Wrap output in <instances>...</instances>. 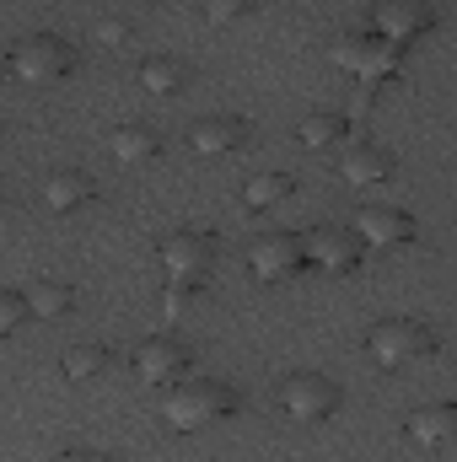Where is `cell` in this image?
I'll use <instances>...</instances> for the list:
<instances>
[{
  "label": "cell",
  "instance_id": "cell-26",
  "mask_svg": "<svg viewBox=\"0 0 457 462\" xmlns=\"http://www.w3.org/2000/svg\"><path fill=\"white\" fill-rule=\"evenodd\" d=\"M129 38H135V27H129L124 16H103V22H98V43H103V49H124Z\"/></svg>",
  "mask_w": 457,
  "mask_h": 462
},
{
  "label": "cell",
  "instance_id": "cell-15",
  "mask_svg": "<svg viewBox=\"0 0 457 462\" xmlns=\"http://www.w3.org/2000/svg\"><path fill=\"white\" fill-rule=\"evenodd\" d=\"M108 151H114V162H124V167H140V162H156L162 156V134L151 124H118L114 134H108Z\"/></svg>",
  "mask_w": 457,
  "mask_h": 462
},
{
  "label": "cell",
  "instance_id": "cell-27",
  "mask_svg": "<svg viewBox=\"0 0 457 462\" xmlns=\"http://www.w3.org/2000/svg\"><path fill=\"white\" fill-rule=\"evenodd\" d=\"M54 462H114L108 452H92V447H70V452H60Z\"/></svg>",
  "mask_w": 457,
  "mask_h": 462
},
{
  "label": "cell",
  "instance_id": "cell-12",
  "mask_svg": "<svg viewBox=\"0 0 457 462\" xmlns=\"http://www.w3.org/2000/svg\"><path fill=\"white\" fill-rule=\"evenodd\" d=\"M194 151L200 156H227V151H242L247 145V118H231V114H216V118H200L189 129Z\"/></svg>",
  "mask_w": 457,
  "mask_h": 462
},
{
  "label": "cell",
  "instance_id": "cell-6",
  "mask_svg": "<svg viewBox=\"0 0 457 462\" xmlns=\"http://www.w3.org/2000/svg\"><path fill=\"white\" fill-rule=\"evenodd\" d=\"M436 27V5L431 0H377L371 5V32L387 38V43H415Z\"/></svg>",
  "mask_w": 457,
  "mask_h": 462
},
{
  "label": "cell",
  "instance_id": "cell-11",
  "mask_svg": "<svg viewBox=\"0 0 457 462\" xmlns=\"http://www.w3.org/2000/svg\"><path fill=\"white\" fill-rule=\"evenodd\" d=\"M340 172H344V183H355V189H377V183L393 178V151L377 145V140H344Z\"/></svg>",
  "mask_w": 457,
  "mask_h": 462
},
{
  "label": "cell",
  "instance_id": "cell-16",
  "mask_svg": "<svg viewBox=\"0 0 457 462\" xmlns=\"http://www.w3.org/2000/svg\"><path fill=\"white\" fill-rule=\"evenodd\" d=\"M22 301H27V318H65L70 307H76V285H65V280H33L27 291H22Z\"/></svg>",
  "mask_w": 457,
  "mask_h": 462
},
{
  "label": "cell",
  "instance_id": "cell-25",
  "mask_svg": "<svg viewBox=\"0 0 457 462\" xmlns=\"http://www.w3.org/2000/svg\"><path fill=\"white\" fill-rule=\"evenodd\" d=\"M205 5V16H216V22H237V16H253L258 11V0H200Z\"/></svg>",
  "mask_w": 457,
  "mask_h": 462
},
{
  "label": "cell",
  "instance_id": "cell-4",
  "mask_svg": "<svg viewBox=\"0 0 457 462\" xmlns=\"http://www.w3.org/2000/svg\"><path fill=\"white\" fill-rule=\"evenodd\" d=\"M156 258H162V269H167V280H194V285H205V274L216 269V236L210 231H167L162 242H156Z\"/></svg>",
  "mask_w": 457,
  "mask_h": 462
},
{
  "label": "cell",
  "instance_id": "cell-21",
  "mask_svg": "<svg viewBox=\"0 0 457 462\" xmlns=\"http://www.w3.org/2000/svg\"><path fill=\"white\" fill-rule=\"evenodd\" d=\"M103 365H108V349H103V345H76L65 360H60L65 382H87V376H98Z\"/></svg>",
  "mask_w": 457,
  "mask_h": 462
},
{
  "label": "cell",
  "instance_id": "cell-19",
  "mask_svg": "<svg viewBox=\"0 0 457 462\" xmlns=\"http://www.w3.org/2000/svg\"><path fill=\"white\" fill-rule=\"evenodd\" d=\"M344 140H350V118H344V114L318 108V114L302 118V145H312V151H329V145H344Z\"/></svg>",
  "mask_w": 457,
  "mask_h": 462
},
{
  "label": "cell",
  "instance_id": "cell-24",
  "mask_svg": "<svg viewBox=\"0 0 457 462\" xmlns=\"http://www.w3.org/2000/svg\"><path fill=\"white\" fill-rule=\"evenodd\" d=\"M22 323H27V301H22V291H0V339L16 334Z\"/></svg>",
  "mask_w": 457,
  "mask_h": 462
},
{
  "label": "cell",
  "instance_id": "cell-17",
  "mask_svg": "<svg viewBox=\"0 0 457 462\" xmlns=\"http://www.w3.org/2000/svg\"><path fill=\"white\" fill-rule=\"evenodd\" d=\"M140 87H145L151 97H178V92L189 87V65L173 60V54H151V60L140 65Z\"/></svg>",
  "mask_w": 457,
  "mask_h": 462
},
{
  "label": "cell",
  "instance_id": "cell-23",
  "mask_svg": "<svg viewBox=\"0 0 457 462\" xmlns=\"http://www.w3.org/2000/svg\"><path fill=\"white\" fill-rule=\"evenodd\" d=\"M200 291H205V285H194V280H167V291H162V307H167V318H178L189 301H200Z\"/></svg>",
  "mask_w": 457,
  "mask_h": 462
},
{
  "label": "cell",
  "instance_id": "cell-14",
  "mask_svg": "<svg viewBox=\"0 0 457 462\" xmlns=\"http://www.w3.org/2000/svg\"><path fill=\"white\" fill-rule=\"evenodd\" d=\"M404 436H409L415 447H447L457 436V409L452 403H425V409H415L409 425H404Z\"/></svg>",
  "mask_w": 457,
  "mask_h": 462
},
{
  "label": "cell",
  "instance_id": "cell-1",
  "mask_svg": "<svg viewBox=\"0 0 457 462\" xmlns=\"http://www.w3.org/2000/svg\"><path fill=\"white\" fill-rule=\"evenodd\" d=\"M231 414H237V393H231L227 382H216V376H183V382H173L167 398H162L167 430H183V436L210 430V425H221Z\"/></svg>",
  "mask_w": 457,
  "mask_h": 462
},
{
  "label": "cell",
  "instance_id": "cell-7",
  "mask_svg": "<svg viewBox=\"0 0 457 462\" xmlns=\"http://www.w3.org/2000/svg\"><path fill=\"white\" fill-rule=\"evenodd\" d=\"M360 236L350 226H312L302 231V258L312 263V269H323V274H350L355 263H360Z\"/></svg>",
  "mask_w": 457,
  "mask_h": 462
},
{
  "label": "cell",
  "instance_id": "cell-22",
  "mask_svg": "<svg viewBox=\"0 0 457 462\" xmlns=\"http://www.w3.org/2000/svg\"><path fill=\"white\" fill-rule=\"evenodd\" d=\"M366 43H371V32H340V38L329 43V60L344 65V70H355V65H360V54H366Z\"/></svg>",
  "mask_w": 457,
  "mask_h": 462
},
{
  "label": "cell",
  "instance_id": "cell-2",
  "mask_svg": "<svg viewBox=\"0 0 457 462\" xmlns=\"http://www.w3.org/2000/svg\"><path fill=\"white\" fill-rule=\"evenodd\" d=\"M366 355H371L382 371L431 360V355H436V328H431L425 318H382V323L366 334Z\"/></svg>",
  "mask_w": 457,
  "mask_h": 462
},
{
  "label": "cell",
  "instance_id": "cell-3",
  "mask_svg": "<svg viewBox=\"0 0 457 462\" xmlns=\"http://www.w3.org/2000/svg\"><path fill=\"white\" fill-rule=\"evenodd\" d=\"M70 65H76V49L54 32H33L11 49V76L27 81V87H49L60 76H70Z\"/></svg>",
  "mask_w": 457,
  "mask_h": 462
},
{
  "label": "cell",
  "instance_id": "cell-13",
  "mask_svg": "<svg viewBox=\"0 0 457 462\" xmlns=\"http://www.w3.org/2000/svg\"><path fill=\"white\" fill-rule=\"evenodd\" d=\"M92 199H98V189H92V178L76 172V167H60V172L43 178V205H49L54 216H70V210H81V205H92Z\"/></svg>",
  "mask_w": 457,
  "mask_h": 462
},
{
  "label": "cell",
  "instance_id": "cell-20",
  "mask_svg": "<svg viewBox=\"0 0 457 462\" xmlns=\"http://www.w3.org/2000/svg\"><path fill=\"white\" fill-rule=\"evenodd\" d=\"M291 172H258L247 189H242V210H275L280 199H291Z\"/></svg>",
  "mask_w": 457,
  "mask_h": 462
},
{
  "label": "cell",
  "instance_id": "cell-5",
  "mask_svg": "<svg viewBox=\"0 0 457 462\" xmlns=\"http://www.w3.org/2000/svg\"><path fill=\"white\" fill-rule=\"evenodd\" d=\"M280 409L296 425H318V420H329L340 409V387L329 376H318V371H296V376L280 382Z\"/></svg>",
  "mask_w": 457,
  "mask_h": 462
},
{
  "label": "cell",
  "instance_id": "cell-9",
  "mask_svg": "<svg viewBox=\"0 0 457 462\" xmlns=\"http://www.w3.org/2000/svg\"><path fill=\"white\" fill-rule=\"evenodd\" d=\"M247 263L258 280H291L307 258H302V231H264L247 247Z\"/></svg>",
  "mask_w": 457,
  "mask_h": 462
},
{
  "label": "cell",
  "instance_id": "cell-28",
  "mask_svg": "<svg viewBox=\"0 0 457 462\" xmlns=\"http://www.w3.org/2000/svg\"><path fill=\"white\" fill-rule=\"evenodd\" d=\"M140 5H162V0H140Z\"/></svg>",
  "mask_w": 457,
  "mask_h": 462
},
{
  "label": "cell",
  "instance_id": "cell-18",
  "mask_svg": "<svg viewBox=\"0 0 457 462\" xmlns=\"http://www.w3.org/2000/svg\"><path fill=\"white\" fill-rule=\"evenodd\" d=\"M398 65H404V49L371 32V43H366V54H360V65H355V76L377 87V81H393V76H398Z\"/></svg>",
  "mask_w": 457,
  "mask_h": 462
},
{
  "label": "cell",
  "instance_id": "cell-8",
  "mask_svg": "<svg viewBox=\"0 0 457 462\" xmlns=\"http://www.w3.org/2000/svg\"><path fill=\"white\" fill-rule=\"evenodd\" d=\"M135 376L145 382V387H173V382H183L189 376V345L183 339H140L135 345Z\"/></svg>",
  "mask_w": 457,
  "mask_h": 462
},
{
  "label": "cell",
  "instance_id": "cell-10",
  "mask_svg": "<svg viewBox=\"0 0 457 462\" xmlns=\"http://www.w3.org/2000/svg\"><path fill=\"white\" fill-rule=\"evenodd\" d=\"M350 231L360 236V247H404V242H415V216L393 210V205H360Z\"/></svg>",
  "mask_w": 457,
  "mask_h": 462
}]
</instances>
